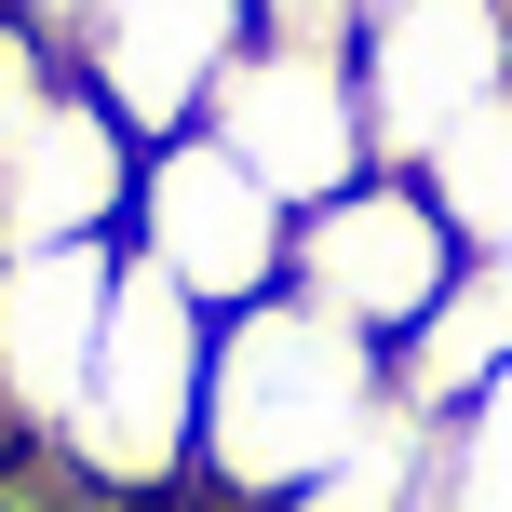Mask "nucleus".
<instances>
[{
	"label": "nucleus",
	"mask_w": 512,
	"mask_h": 512,
	"mask_svg": "<svg viewBox=\"0 0 512 512\" xmlns=\"http://www.w3.org/2000/svg\"><path fill=\"white\" fill-rule=\"evenodd\" d=\"M122 256H149L189 310H216V324H230V310L283 297V270H297V216H283L270 189L216 149V135H162V149L135 162Z\"/></svg>",
	"instance_id": "20e7f679"
},
{
	"label": "nucleus",
	"mask_w": 512,
	"mask_h": 512,
	"mask_svg": "<svg viewBox=\"0 0 512 512\" xmlns=\"http://www.w3.org/2000/svg\"><path fill=\"white\" fill-rule=\"evenodd\" d=\"M351 68H364L378 162L418 176L486 95H512V0H378L364 41H351Z\"/></svg>",
	"instance_id": "423d86ee"
},
{
	"label": "nucleus",
	"mask_w": 512,
	"mask_h": 512,
	"mask_svg": "<svg viewBox=\"0 0 512 512\" xmlns=\"http://www.w3.org/2000/svg\"><path fill=\"white\" fill-rule=\"evenodd\" d=\"M203 364H216V310H189L149 256H122V283H108V337H95V378H81L68 445H54V459L95 472L108 499H162L176 472H203Z\"/></svg>",
	"instance_id": "f03ea898"
},
{
	"label": "nucleus",
	"mask_w": 512,
	"mask_h": 512,
	"mask_svg": "<svg viewBox=\"0 0 512 512\" xmlns=\"http://www.w3.org/2000/svg\"><path fill=\"white\" fill-rule=\"evenodd\" d=\"M418 472H432V418L391 391V405L364 418V432L337 445V459L310 472V486L283 499V512H418Z\"/></svg>",
	"instance_id": "f8f14e48"
},
{
	"label": "nucleus",
	"mask_w": 512,
	"mask_h": 512,
	"mask_svg": "<svg viewBox=\"0 0 512 512\" xmlns=\"http://www.w3.org/2000/svg\"><path fill=\"white\" fill-rule=\"evenodd\" d=\"M0 14H14L27 41H54V54H81V27H95V0H0Z\"/></svg>",
	"instance_id": "2eb2a0df"
},
{
	"label": "nucleus",
	"mask_w": 512,
	"mask_h": 512,
	"mask_svg": "<svg viewBox=\"0 0 512 512\" xmlns=\"http://www.w3.org/2000/svg\"><path fill=\"white\" fill-rule=\"evenodd\" d=\"M486 378H512V270L459 256V283L432 297V324L391 351V391H405L418 418H445V405H472Z\"/></svg>",
	"instance_id": "9d476101"
},
{
	"label": "nucleus",
	"mask_w": 512,
	"mask_h": 512,
	"mask_svg": "<svg viewBox=\"0 0 512 512\" xmlns=\"http://www.w3.org/2000/svg\"><path fill=\"white\" fill-rule=\"evenodd\" d=\"M459 283V230L432 216V189L418 176H351L337 203L297 216V270H283V297H310L324 324H351L364 351H405L418 324H432V297Z\"/></svg>",
	"instance_id": "39448f33"
},
{
	"label": "nucleus",
	"mask_w": 512,
	"mask_h": 512,
	"mask_svg": "<svg viewBox=\"0 0 512 512\" xmlns=\"http://www.w3.org/2000/svg\"><path fill=\"white\" fill-rule=\"evenodd\" d=\"M418 189H432V216L459 230V256H499L512 243V95L472 108V122L418 162Z\"/></svg>",
	"instance_id": "9b49d317"
},
{
	"label": "nucleus",
	"mask_w": 512,
	"mask_h": 512,
	"mask_svg": "<svg viewBox=\"0 0 512 512\" xmlns=\"http://www.w3.org/2000/svg\"><path fill=\"white\" fill-rule=\"evenodd\" d=\"M135 135L81 95V68L0 135V256H41V243H122L135 216Z\"/></svg>",
	"instance_id": "6e6552de"
},
{
	"label": "nucleus",
	"mask_w": 512,
	"mask_h": 512,
	"mask_svg": "<svg viewBox=\"0 0 512 512\" xmlns=\"http://www.w3.org/2000/svg\"><path fill=\"white\" fill-rule=\"evenodd\" d=\"M108 283H122V243L0 256V432L68 445V405H81L95 337H108Z\"/></svg>",
	"instance_id": "1a4fd4ad"
},
{
	"label": "nucleus",
	"mask_w": 512,
	"mask_h": 512,
	"mask_svg": "<svg viewBox=\"0 0 512 512\" xmlns=\"http://www.w3.org/2000/svg\"><path fill=\"white\" fill-rule=\"evenodd\" d=\"M378 405H391V351H364L310 297H256L216 324V364H203V472L283 512Z\"/></svg>",
	"instance_id": "f257e3e1"
},
{
	"label": "nucleus",
	"mask_w": 512,
	"mask_h": 512,
	"mask_svg": "<svg viewBox=\"0 0 512 512\" xmlns=\"http://www.w3.org/2000/svg\"><path fill=\"white\" fill-rule=\"evenodd\" d=\"M378 0H256V27H297V41H364Z\"/></svg>",
	"instance_id": "4468645a"
},
{
	"label": "nucleus",
	"mask_w": 512,
	"mask_h": 512,
	"mask_svg": "<svg viewBox=\"0 0 512 512\" xmlns=\"http://www.w3.org/2000/svg\"><path fill=\"white\" fill-rule=\"evenodd\" d=\"M243 41H256V0H95L68 68L135 149H162V135H203V108H216Z\"/></svg>",
	"instance_id": "0eeeda50"
},
{
	"label": "nucleus",
	"mask_w": 512,
	"mask_h": 512,
	"mask_svg": "<svg viewBox=\"0 0 512 512\" xmlns=\"http://www.w3.org/2000/svg\"><path fill=\"white\" fill-rule=\"evenodd\" d=\"M418 512H512V378H486L472 405H445V418H432Z\"/></svg>",
	"instance_id": "ddd939ff"
},
{
	"label": "nucleus",
	"mask_w": 512,
	"mask_h": 512,
	"mask_svg": "<svg viewBox=\"0 0 512 512\" xmlns=\"http://www.w3.org/2000/svg\"><path fill=\"white\" fill-rule=\"evenodd\" d=\"M203 135L243 162L256 189H270L283 216L337 203L351 176H378V135H364V68L351 41H297V27H256L230 54V81H216Z\"/></svg>",
	"instance_id": "7ed1b4c3"
}]
</instances>
